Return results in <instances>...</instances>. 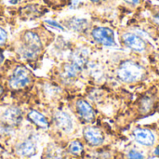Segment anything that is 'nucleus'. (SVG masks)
I'll use <instances>...</instances> for the list:
<instances>
[{
    "instance_id": "1",
    "label": "nucleus",
    "mask_w": 159,
    "mask_h": 159,
    "mask_svg": "<svg viewBox=\"0 0 159 159\" xmlns=\"http://www.w3.org/2000/svg\"><path fill=\"white\" fill-rule=\"evenodd\" d=\"M143 68L138 62L130 60L122 61L117 69V77L124 83H136L143 78Z\"/></svg>"
},
{
    "instance_id": "2",
    "label": "nucleus",
    "mask_w": 159,
    "mask_h": 159,
    "mask_svg": "<svg viewBox=\"0 0 159 159\" xmlns=\"http://www.w3.org/2000/svg\"><path fill=\"white\" fill-rule=\"evenodd\" d=\"M42 49L39 35L34 32H26L23 35V46L20 48L21 56L26 60H34Z\"/></svg>"
},
{
    "instance_id": "3",
    "label": "nucleus",
    "mask_w": 159,
    "mask_h": 159,
    "mask_svg": "<svg viewBox=\"0 0 159 159\" xmlns=\"http://www.w3.org/2000/svg\"><path fill=\"white\" fill-rule=\"evenodd\" d=\"M32 74L24 66H18L13 71L9 79V85L13 89H20L25 88L31 81Z\"/></svg>"
},
{
    "instance_id": "4",
    "label": "nucleus",
    "mask_w": 159,
    "mask_h": 159,
    "mask_svg": "<svg viewBox=\"0 0 159 159\" xmlns=\"http://www.w3.org/2000/svg\"><path fill=\"white\" fill-rule=\"evenodd\" d=\"M92 37L93 39L105 47H113L116 45L115 33L108 27H96L92 30Z\"/></svg>"
},
{
    "instance_id": "5",
    "label": "nucleus",
    "mask_w": 159,
    "mask_h": 159,
    "mask_svg": "<svg viewBox=\"0 0 159 159\" xmlns=\"http://www.w3.org/2000/svg\"><path fill=\"white\" fill-rule=\"evenodd\" d=\"M122 41L127 48L138 52H143L146 48L145 41L141 36L133 33H125L122 35Z\"/></svg>"
},
{
    "instance_id": "6",
    "label": "nucleus",
    "mask_w": 159,
    "mask_h": 159,
    "mask_svg": "<svg viewBox=\"0 0 159 159\" xmlns=\"http://www.w3.org/2000/svg\"><path fill=\"white\" fill-rule=\"evenodd\" d=\"M84 138L87 143L91 146H98L101 145L104 141L103 133L95 127H87L84 129Z\"/></svg>"
},
{
    "instance_id": "7",
    "label": "nucleus",
    "mask_w": 159,
    "mask_h": 159,
    "mask_svg": "<svg viewBox=\"0 0 159 159\" xmlns=\"http://www.w3.org/2000/svg\"><path fill=\"white\" fill-rule=\"evenodd\" d=\"M134 140L144 146H152L155 143V135L154 133L147 129H136L133 131Z\"/></svg>"
},
{
    "instance_id": "8",
    "label": "nucleus",
    "mask_w": 159,
    "mask_h": 159,
    "mask_svg": "<svg viewBox=\"0 0 159 159\" xmlns=\"http://www.w3.org/2000/svg\"><path fill=\"white\" fill-rule=\"evenodd\" d=\"M54 122L57 128L63 132H70L73 129V120L71 116L65 112H56L54 115Z\"/></svg>"
},
{
    "instance_id": "9",
    "label": "nucleus",
    "mask_w": 159,
    "mask_h": 159,
    "mask_svg": "<svg viewBox=\"0 0 159 159\" xmlns=\"http://www.w3.org/2000/svg\"><path fill=\"white\" fill-rule=\"evenodd\" d=\"M76 111L86 122H92L95 118V112L92 106L85 100H78L76 102Z\"/></svg>"
},
{
    "instance_id": "10",
    "label": "nucleus",
    "mask_w": 159,
    "mask_h": 159,
    "mask_svg": "<svg viewBox=\"0 0 159 159\" xmlns=\"http://www.w3.org/2000/svg\"><path fill=\"white\" fill-rule=\"evenodd\" d=\"M2 119L5 124L9 126L19 125L22 120V113L18 107H9L7 109L3 116Z\"/></svg>"
},
{
    "instance_id": "11",
    "label": "nucleus",
    "mask_w": 159,
    "mask_h": 159,
    "mask_svg": "<svg viewBox=\"0 0 159 159\" xmlns=\"http://www.w3.org/2000/svg\"><path fill=\"white\" fill-rule=\"evenodd\" d=\"M17 153L24 157H32L36 154V145L31 140H25L18 144Z\"/></svg>"
},
{
    "instance_id": "12",
    "label": "nucleus",
    "mask_w": 159,
    "mask_h": 159,
    "mask_svg": "<svg viewBox=\"0 0 159 159\" xmlns=\"http://www.w3.org/2000/svg\"><path fill=\"white\" fill-rule=\"evenodd\" d=\"M89 60V52L87 49L84 48H78L75 50V52L72 54L71 62L78 66L83 70V68L86 66Z\"/></svg>"
},
{
    "instance_id": "13",
    "label": "nucleus",
    "mask_w": 159,
    "mask_h": 159,
    "mask_svg": "<svg viewBox=\"0 0 159 159\" xmlns=\"http://www.w3.org/2000/svg\"><path fill=\"white\" fill-rule=\"evenodd\" d=\"M28 118L31 122H33L35 126H37L40 129H48L49 127V123L48 119L41 113L35 110H32L28 113Z\"/></svg>"
},
{
    "instance_id": "14",
    "label": "nucleus",
    "mask_w": 159,
    "mask_h": 159,
    "mask_svg": "<svg viewBox=\"0 0 159 159\" xmlns=\"http://www.w3.org/2000/svg\"><path fill=\"white\" fill-rule=\"evenodd\" d=\"M68 26L70 29L75 31V32H82L84 31L88 26V21L85 19H78V18H73L68 21Z\"/></svg>"
},
{
    "instance_id": "15",
    "label": "nucleus",
    "mask_w": 159,
    "mask_h": 159,
    "mask_svg": "<svg viewBox=\"0 0 159 159\" xmlns=\"http://www.w3.org/2000/svg\"><path fill=\"white\" fill-rule=\"evenodd\" d=\"M64 75L67 78H74L75 76H77L79 75V73L82 71L81 68H79L78 66H76L75 64L69 62L67 64H65L64 66Z\"/></svg>"
},
{
    "instance_id": "16",
    "label": "nucleus",
    "mask_w": 159,
    "mask_h": 159,
    "mask_svg": "<svg viewBox=\"0 0 159 159\" xmlns=\"http://www.w3.org/2000/svg\"><path fill=\"white\" fill-rule=\"evenodd\" d=\"M83 144L78 142V141H74L70 143L69 147H68V150L69 152L72 154V155H75V156H78L80 155L82 152H83Z\"/></svg>"
},
{
    "instance_id": "17",
    "label": "nucleus",
    "mask_w": 159,
    "mask_h": 159,
    "mask_svg": "<svg viewBox=\"0 0 159 159\" xmlns=\"http://www.w3.org/2000/svg\"><path fill=\"white\" fill-rule=\"evenodd\" d=\"M128 158L129 159H143L144 158V157H143V155L141 152H139V151H137V150L132 149V150L129 151V153H128Z\"/></svg>"
},
{
    "instance_id": "18",
    "label": "nucleus",
    "mask_w": 159,
    "mask_h": 159,
    "mask_svg": "<svg viewBox=\"0 0 159 159\" xmlns=\"http://www.w3.org/2000/svg\"><path fill=\"white\" fill-rule=\"evenodd\" d=\"M45 22H46L48 26L53 27V28H55V29H57V30H60V31H63V30H64V28H63L61 24H59L58 22H56V21H54V20H46Z\"/></svg>"
},
{
    "instance_id": "19",
    "label": "nucleus",
    "mask_w": 159,
    "mask_h": 159,
    "mask_svg": "<svg viewBox=\"0 0 159 159\" xmlns=\"http://www.w3.org/2000/svg\"><path fill=\"white\" fill-rule=\"evenodd\" d=\"M7 32L4 29L0 28V45L1 44H4L6 42V40H7Z\"/></svg>"
},
{
    "instance_id": "20",
    "label": "nucleus",
    "mask_w": 159,
    "mask_h": 159,
    "mask_svg": "<svg viewBox=\"0 0 159 159\" xmlns=\"http://www.w3.org/2000/svg\"><path fill=\"white\" fill-rule=\"evenodd\" d=\"M126 3L129 4V5H132V6H136V5H139L141 0H124Z\"/></svg>"
},
{
    "instance_id": "21",
    "label": "nucleus",
    "mask_w": 159,
    "mask_h": 159,
    "mask_svg": "<svg viewBox=\"0 0 159 159\" xmlns=\"http://www.w3.org/2000/svg\"><path fill=\"white\" fill-rule=\"evenodd\" d=\"M155 155H156V156H157V157H159V146L156 148V150H155Z\"/></svg>"
},
{
    "instance_id": "22",
    "label": "nucleus",
    "mask_w": 159,
    "mask_h": 159,
    "mask_svg": "<svg viewBox=\"0 0 159 159\" xmlns=\"http://www.w3.org/2000/svg\"><path fill=\"white\" fill-rule=\"evenodd\" d=\"M91 2L93 3H100V2H102V1H105V0H90Z\"/></svg>"
},
{
    "instance_id": "23",
    "label": "nucleus",
    "mask_w": 159,
    "mask_h": 159,
    "mask_svg": "<svg viewBox=\"0 0 159 159\" xmlns=\"http://www.w3.org/2000/svg\"><path fill=\"white\" fill-rule=\"evenodd\" d=\"M3 60H4V57H3V55H2V53L0 52V64L2 63V61H3Z\"/></svg>"
},
{
    "instance_id": "24",
    "label": "nucleus",
    "mask_w": 159,
    "mask_h": 159,
    "mask_svg": "<svg viewBox=\"0 0 159 159\" xmlns=\"http://www.w3.org/2000/svg\"><path fill=\"white\" fill-rule=\"evenodd\" d=\"M2 92H3V89H2V87L0 85V94H2Z\"/></svg>"
}]
</instances>
